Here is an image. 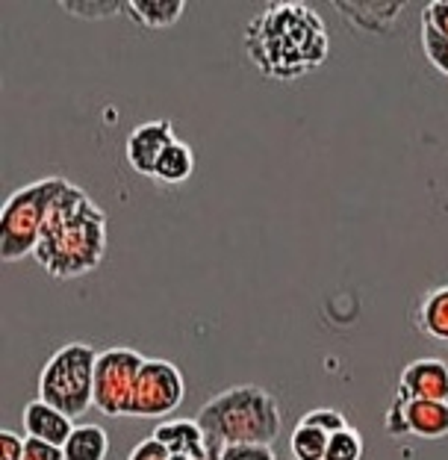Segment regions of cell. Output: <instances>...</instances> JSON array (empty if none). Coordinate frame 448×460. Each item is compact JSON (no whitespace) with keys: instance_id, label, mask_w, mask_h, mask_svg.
I'll list each match as a JSON object with an SVG mask.
<instances>
[{"instance_id":"obj_9","label":"cell","mask_w":448,"mask_h":460,"mask_svg":"<svg viewBox=\"0 0 448 460\" xmlns=\"http://www.w3.org/2000/svg\"><path fill=\"white\" fill-rule=\"evenodd\" d=\"M177 139L174 136V124L171 119H154L145 121L139 128H133L127 136V145H124V156H127L130 169L136 174L154 177L156 163H160L163 151Z\"/></svg>"},{"instance_id":"obj_13","label":"cell","mask_w":448,"mask_h":460,"mask_svg":"<svg viewBox=\"0 0 448 460\" xmlns=\"http://www.w3.org/2000/svg\"><path fill=\"white\" fill-rule=\"evenodd\" d=\"M333 6L354 27L366 30V33H387L404 13L401 0H333Z\"/></svg>"},{"instance_id":"obj_3","label":"cell","mask_w":448,"mask_h":460,"mask_svg":"<svg viewBox=\"0 0 448 460\" xmlns=\"http://www.w3.org/2000/svg\"><path fill=\"white\" fill-rule=\"evenodd\" d=\"M195 420L218 446H272L280 437L284 413L263 386L239 384L215 393Z\"/></svg>"},{"instance_id":"obj_15","label":"cell","mask_w":448,"mask_h":460,"mask_svg":"<svg viewBox=\"0 0 448 460\" xmlns=\"http://www.w3.org/2000/svg\"><path fill=\"white\" fill-rule=\"evenodd\" d=\"M195 172V154L186 142L174 139L169 148L163 151L160 163L154 169V181L163 183V186H180L192 177Z\"/></svg>"},{"instance_id":"obj_28","label":"cell","mask_w":448,"mask_h":460,"mask_svg":"<svg viewBox=\"0 0 448 460\" xmlns=\"http://www.w3.org/2000/svg\"><path fill=\"white\" fill-rule=\"evenodd\" d=\"M325 460H328V457H325Z\"/></svg>"},{"instance_id":"obj_18","label":"cell","mask_w":448,"mask_h":460,"mask_svg":"<svg viewBox=\"0 0 448 460\" xmlns=\"http://www.w3.org/2000/svg\"><path fill=\"white\" fill-rule=\"evenodd\" d=\"M328 443H330V434L319 431V428L298 422L295 431H293V457L295 460H325L328 457Z\"/></svg>"},{"instance_id":"obj_5","label":"cell","mask_w":448,"mask_h":460,"mask_svg":"<svg viewBox=\"0 0 448 460\" xmlns=\"http://www.w3.org/2000/svg\"><path fill=\"white\" fill-rule=\"evenodd\" d=\"M62 183H66V177H41V181H33L6 195L4 207H0V257L6 263L33 257L50 204L59 195Z\"/></svg>"},{"instance_id":"obj_22","label":"cell","mask_w":448,"mask_h":460,"mask_svg":"<svg viewBox=\"0 0 448 460\" xmlns=\"http://www.w3.org/2000/svg\"><path fill=\"white\" fill-rule=\"evenodd\" d=\"M301 422L319 428V431H325V434H337L342 428H348V420L339 411H333V407H316V411L301 416Z\"/></svg>"},{"instance_id":"obj_4","label":"cell","mask_w":448,"mask_h":460,"mask_svg":"<svg viewBox=\"0 0 448 460\" xmlns=\"http://www.w3.org/2000/svg\"><path fill=\"white\" fill-rule=\"evenodd\" d=\"M98 354L89 342H68L45 360L39 372V395L71 420L95 407V363Z\"/></svg>"},{"instance_id":"obj_2","label":"cell","mask_w":448,"mask_h":460,"mask_svg":"<svg viewBox=\"0 0 448 460\" xmlns=\"http://www.w3.org/2000/svg\"><path fill=\"white\" fill-rule=\"evenodd\" d=\"M107 213L86 190L66 181L50 204L33 251L36 263L54 280H77L95 271L107 257Z\"/></svg>"},{"instance_id":"obj_23","label":"cell","mask_w":448,"mask_h":460,"mask_svg":"<svg viewBox=\"0 0 448 460\" xmlns=\"http://www.w3.org/2000/svg\"><path fill=\"white\" fill-rule=\"evenodd\" d=\"M422 27L448 39V0H431V4L422 9Z\"/></svg>"},{"instance_id":"obj_21","label":"cell","mask_w":448,"mask_h":460,"mask_svg":"<svg viewBox=\"0 0 448 460\" xmlns=\"http://www.w3.org/2000/svg\"><path fill=\"white\" fill-rule=\"evenodd\" d=\"M422 50L428 57L431 66L440 71V75L448 77V39L445 36H436L431 30L422 27Z\"/></svg>"},{"instance_id":"obj_6","label":"cell","mask_w":448,"mask_h":460,"mask_svg":"<svg viewBox=\"0 0 448 460\" xmlns=\"http://www.w3.org/2000/svg\"><path fill=\"white\" fill-rule=\"evenodd\" d=\"M145 354L136 349H107L95 363V407L103 416H127Z\"/></svg>"},{"instance_id":"obj_16","label":"cell","mask_w":448,"mask_h":460,"mask_svg":"<svg viewBox=\"0 0 448 460\" xmlns=\"http://www.w3.org/2000/svg\"><path fill=\"white\" fill-rule=\"evenodd\" d=\"M183 9H186L183 0H127V4H124V13L136 21V24L151 27V30L177 24Z\"/></svg>"},{"instance_id":"obj_10","label":"cell","mask_w":448,"mask_h":460,"mask_svg":"<svg viewBox=\"0 0 448 460\" xmlns=\"http://www.w3.org/2000/svg\"><path fill=\"white\" fill-rule=\"evenodd\" d=\"M401 399H425V402H448V363L440 358L413 360L401 369L399 393Z\"/></svg>"},{"instance_id":"obj_14","label":"cell","mask_w":448,"mask_h":460,"mask_svg":"<svg viewBox=\"0 0 448 460\" xmlns=\"http://www.w3.org/2000/svg\"><path fill=\"white\" fill-rule=\"evenodd\" d=\"M413 322L425 337L448 342V284L425 292L413 307Z\"/></svg>"},{"instance_id":"obj_7","label":"cell","mask_w":448,"mask_h":460,"mask_svg":"<svg viewBox=\"0 0 448 460\" xmlns=\"http://www.w3.org/2000/svg\"><path fill=\"white\" fill-rule=\"evenodd\" d=\"M183 395H186L183 372L177 369L171 360L145 358L127 416H136V420L165 416V413H171L183 404Z\"/></svg>"},{"instance_id":"obj_20","label":"cell","mask_w":448,"mask_h":460,"mask_svg":"<svg viewBox=\"0 0 448 460\" xmlns=\"http://www.w3.org/2000/svg\"><path fill=\"white\" fill-rule=\"evenodd\" d=\"M59 6L80 18H107L124 13V4H119V0H83V4H59Z\"/></svg>"},{"instance_id":"obj_1","label":"cell","mask_w":448,"mask_h":460,"mask_svg":"<svg viewBox=\"0 0 448 460\" xmlns=\"http://www.w3.org/2000/svg\"><path fill=\"white\" fill-rule=\"evenodd\" d=\"M245 50L263 77L295 80L325 66L330 33L325 18L312 6L272 4L248 21Z\"/></svg>"},{"instance_id":"obj_27","label":"cell","mask_w":448,"mask_h":460,"mask_svg":"<svg viewBox=\"0 0 448 460\" xmlns=\"http://www.w3.org/2000/svg\"><path fill=\"white\" fill-rule=\"evenodd\" d=\"M127 460H169V452L163 448V443H156L154 437H148V440H142L136 448H133Z\"/></svg>"},{"instance_id":"obj_8","label":"cell","mask_w":448,"mask_h":460,"mask_svg":"<svg viewBox=\"0 0 448 460\" xmlns=\"http://www.w3.org/2000/svg\"><path fill=\"white\" fill-rule=\"evenodd\" d=\"M387 434L443 440V437H448V402L401 399V395H395L387 411Z\"/></svg>"},{"instance_id":"obj_17","label":"cell","mask_w":448,"mask_h":460,"mask_svg":"<svg viewBox=\"0 0 448 460\" xmlns=\"http://www.w3.org/2000/svg\"><path fill=\"white\" fill-rule=\"evenodd\" d=\"M62 452H66V460H107L110 434L101 425H77Z\"/></svg>"},{"instance_id":"obj_24","label":"cell","mask_w":448,"mask_h":460,"mask_svg":"<svg viewBox=\"0 0 448 460\" xmlns=\"http://www.w3.org/2000/svg\"><path fill=\"white\" fill-rule=\"evenodd\" d=\"M222 460H277L272 446H224Z\"/></svg>"},{"instance_id":"obj_12","label":"cell","mask_w":448,"mask_h":460,"mask_svg":"<svg viewBox=\"0 0 448 460\" xmlns=\"http://www.w3.org/2000/svg\"><path fill=\"white\" fill-rule=\"evenodd\" d=\"M21 425H24L27 437H33V440H41V443H50V446H66L71 431H75V422H71V416H66L57 407H50L48 402L41 399H33L24 413H21Z\"/></svg>"},{"instance_id":"obj_25","label":"cell","mask_w":448,"mask_h":460,"mask_svg":"<svg viewBox=\"0 0 448 460\" xmlns=\"http://www.w3.org/2000/svg\"><path fill=\"white\" fill-rule=\"evenodd\" d=\"M24 437H18L13 428L0 431V460H24Z\"/></svg>"},{"instance_id":"obj_11","label":"cell","mask_w":448,"mask_h":460,"mask_svg":"<svg viewBox=\"0 0 448 460\" xmlns=\"http://www.w3.org/2000/svg\"><path fill=\"white\" fill-rule=\"evenodd\" d=\"M154 440L163 443L169 455H183L192 460H206L210 457V437L204 434V428L198 420H165L154 428Z\"/></svg>"},{"instance_id":"obj_19","label":"cell","mask_w":448,"mask_h":460,"mask_svg":"<svg viewBox=\"0 0 448 460\" xmlns=\"http://www.w3.org/2000/svg\"><path fill=\"white\" fill-rule=\"evenodd\" d=\"M363 437L357 428H342V431L330 434V443H328V460H363Z\"/></svg>"},{"instance_id":"obj_26","label":"cell","mask_w":448,"mask_h":460,"mask_svg":"<svg viewBox=\"0 0 448 460\" xmlns=\"http://www.w3.org/2000/svg\"><path fill=\"white\" fill-rule=\"evenodd\" d=\"M24 460H66V452L59 446H50V443H41L27 437L24 443Z\"/></svg>"}]
</instances>
